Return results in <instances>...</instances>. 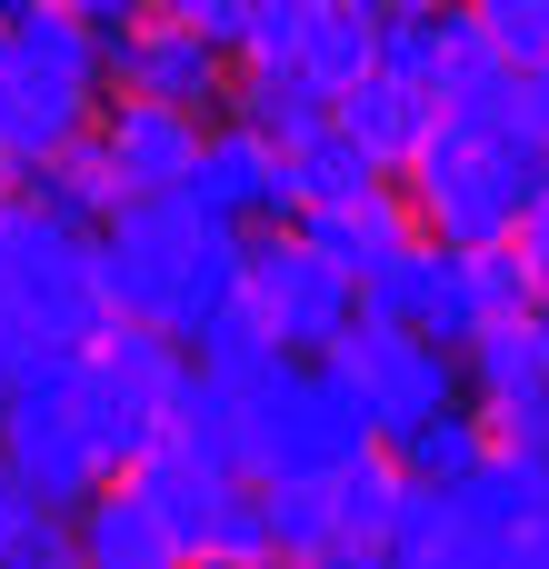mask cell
Returning <instances> with one entry per match:
<instances>
[{
    "mask_svg": "<svg viewBox=\"0 0 549 569\" xmlns=\"http://www.w3.org/2000/svg\"><path fill=\"white\" fill-rule=\"evenodd\" d=\"M20 350H30V340H20V330L0 320V390H10V370H20Z\"/></svg>",
    "mask_w": 549,
    "mask_h": 569,
    "instance_id": "obj_36",
    "label": "cell"
},
{
    "mask_svg": "<svg viewBox=\"0 0 549 569\" xmlns=\"http://www.w3.org/2000/svg\"><path fill=\"white\" fill-rule=\"evenodd\" d=\"M320 360H330V370H350V380L370 390L380 430H400V420H430V410H460V400H470L460 350H450V340H420V330H390V320H350V330H330V350H320Z\"/></svg>",
    "mask_w": 549,
    "mask_h": 569,
    "instance_id": "obj_7",
    "label": "cell"
},
{
    "mask_svg": "<svg viewBox=\"0 0 549 569\" xmlns=\"http://www.w3.org/2000/svg\"><path fill=\"white\" fill-rule=\"evenodd\" d=\"M540 170H549V150L530 130H470V120L430 110V130L400 160V190H410V210H420L430 240L480 250V240L520 230V200L540 190Z\"/></svg>",
    "mask_w": 549,
    "mask_h": 569,
    "instance_id": "obj_3",
    "label": "cell"
},
{
    "mask_svg": "<svg viewBox=\"0 0 549 569\" xmlns=\"http://www.w3.org/2000/svg\"><path fill=\"white\" fill-rule=\"evenodd\" d=\"M70 550L90 569H170L180 550H170V530L150 520V500L130 490V480H100L80 510H70Z\"/></svg>",
    "mask_w": 549,
    "mask_h": 569,
    "instance_id": "obj_16",
    "label": "cell"
},
{
    "mask_svg": "<svg viewBox=\"0 0 549 569\" xmlns=\"http://www.w3.org/2000/svg\"><path fill=\"white\" fill-rule=\"evenodd\" d=\"M90 350H100L110 390L130 400V420L160 440V430L180 420V390H190V340H180V330H160V320H110Z\"/></svg>",
    "mask_w": 549,
    "mask_h": 569,
    "instance_id": "obj_13",
    "label": "cell"
},
{
    "mask_svg": "<svg viewBox=\"0 0 549 569\" xmlns=\"http://www.w3.org/2000/svg\"><path fill=\"white\" fill-rule=\"evenodd\" d=\"M540 340H549V300H540Z\"/></svg>",
    "mask_w": 549,
    "mask_h": 569,
    "instance_id": "obj_40",
    "label": "cell"
},
{
    "mask_svg": "<svg viewBox=\"0 0 549 569\" xmlns=\"http://www.w3.org/2000/svg\"><path fill=\"white\" fill-rule=\"evenodd\" d=\"M240 290H250V310L270 320L280 350H330V330L360 320V280L330 270L290 220H260V230H250V250H240Z\"/></svg>",
    "mask_w": 549,
    "mask_h": 569,
    "instance_id": "obj_6",
    "label": "cell"
},
{
    "mask_svg": "<svg viewBox=\"0 0 549 569\" xmlns=\"http://www.w3.org/2000/svg\"><path fill=\"white\" fill-rule=\"evenodd\" d=\"M10 10H30V0H0V20H10Z\"/></svg>",
    "mask_w": 549,
    "mask_h": 569,
    "instance_id": "obj_39",
    "label": "cell"
},
{
    "mask_svg": "<svg viewBox=\"0 0 549 569\" xmlns=\"http://www.w3.org/2000/svg\"><path fill=\"white\" fill-rule=\"evenodd\" d=\"M240 250H250V230L190 210L180 190H120V210L90 230V270L110 290V320H160L180 340H200L240 300Z\"/></svg>",
    "mask_w": 549,
    "mask_h": 569,
    "instance_id": "obj_1",
    "label": "cell"
},
{
    "mask_svg": "<svg viewBox=\"0 0 549 569\" xmlns=\"http://www.w3.org/2000/svg\"><path fill=\"white\" fill-rule=\"evenodd\" d=\"M380 180H390V160H380L340 110L290 140V190H300V210H310V200H360V190H380Z\"/></svg>",
    "mask_w": 549,
    "mask_h": 569,
    "instance_id": "obj_21",
    "label": "cell"
},
{
    "mask_svg": "<svg viewBox=\"0 0 549 569\" xmlns=\"http://www.w3.org/2000/svg\"><path fill=\"white\" fill-rule=\"evenodd\" d=\"M450 500H460V510H470L490 540H510L530 510H549V450H530V440H490Z\"/></svg>",
    "mask_w": 549,
    "mask_h": 569,
    "instance_id": "obj_19",
    "label": "cell"
},
{
    "mask_svg": "<svg viewBox=\"0 0 549 569\" xmlns=\"http://www.w3.org/2000/svg\"><path fill=\"white\" fill-rule=\"evenodd\" d=\"M140 500H150V520L170 530V550L180 560H270V530H260V480L250 470H230L210 440H190L180 420L120 470Z\"/></svg>",
    "mask_w": 549,
    "mask_h": 569,
    "instance_id": "obj_4",
    "label": "cell"
},
{
    "mask_svg": "<svg viewBox=\"0 0 549 569\" xmlns=\"http://www.w3.org/2000/svg\"><path fill=\"white\" fill-rule=\"evenodd\" d=\"M380 450H390L410 480H440V490H460V480H470V460L490 450V420H480V410H430V420H400V430H380Z\"/></svg>",
    "mask_w": 549,
    "mask_h": 569,
    "instance_id": "obj_22",
    "label": "cell"
},
{
    "mask_svg": "<svg viewBox=\"0 0 549 569\" xmlns=\"http://www.w3.org/2000/svg\"><path fill=\"white\" fill-rule=\"evenodd\" d=\"M100 60H110V90H140V100H180V110H210L230 90V50H210L190 20L170 10H140L130 30H100Z\"/></svg>",
    "mask_w": 549,
    "mask_h": 569,
    "instance_id": "obj_10",
    "label": "cell"
},
{
    "mask_svg": "<svg viewBox=\"0 0 549 569\" xmlns=\"http://www.w3.org/2000/svg\"><path fill=\"white\" fill-rule=\"evenodd\" d=\"M150 10H170V20H190L210 50H230L240 60V40H250V0H150Z\"/></svg>",
    "mask_w": 549,
    "mask_h": 569,
    "instance_id": "obj_31",
    "label": "cell"
},
{
    "mask_svg": "<svg viewBox=\"0 0 549 569\" xmlns=\"http://www.w3.org/2000/svg\"><path fill=\"white\" fill-rule=\"evenodd\" d=\"M0 320L50 350H90L110 330V290L90 270V230L30 210L20 190L0 200Z\"/></svg>",
    "mask_w": 549,
    "mask_h": 569,
    "instance_id": "obj_5",
    "label": "cell"
},
{
    "mask_svg": "<svg viewBox=\"0 0 549 569\" xmlns=\"http://www.w3.org/2000/svg\"><path fill=\"white\" fill-rule=\"evenodd\" d=\"M440 60H450V0L440 10H380V70L390 80L440 90Z\"/></svg>",
    "mask_w": 549,
    "mask_h": 569,
    "instance_id": "obj_27",
    "label": "cell"
},
{
    "mask_svg": "<svg viewBox=\"0 0 549 569\" xmlns=\"http://www.w3.org/2000/svg\"><path fill=\"white\" fill-rule=\"evenodd\" d=\"M540 10H549V0H540Z\"/></svg>",
    "mask_w": 549,
    "mask_h": 569,
    "instance_id": "obj_42",
    "label": "cell"
},
{
    "mask_svg": "<svg viewBox=\"0 0 549 569\" xmlns=\"http://www.w3.org/2000/svg\"><path fill=\"white\" fill-rule=\"evenodd\" d=\"M380 550L410 569H450V560H510V540H490L440 480H400V500H390V530H380Z\"/></svg>",
    "mask_w": 549,
    "mask_h": 569,
    "instance_id": "obj_15",
    "label": "cell"
},
{
    "mask_svg": "<svg viewBox=\"0 0 549 569\" xmlns=\"http://www.w3.org/2000/svg\"><path fill=\"white\" fill-rule=\"evenodd\" d=\"M510 240H520V260H530V290L549 300V190L520 200V230H510Z\"/></svg>",
    "mask_w": 549,
    "mask_h": 569,
    "instance_id": "obj_32",
    "label": "cell"
},
{
    "mask_svg": "<svg viewBox=\"0 0 549 569\" xmlns=\"http://www.w3.org/2000/svg\"><path fill=\"white\" fill-rule=\"evenodd\" d=\"M0 200H10V160H0Z\"/></svg>",
    "mask_w": 549,
    "mask_h": 569,
    "instance_id": "obj_38",
    "label": "cell"
},
{
    "mask_svg": "<svg viewBox=\"0 0 549 569\" xmlns=\"http://www.w3.org/2000/svg\"><path fill=\"white\" fill-rule=\"evenodd\" d=\"M510 560H520V569H549V510H530V520L510 530Z\"/></svg>",
    "mask_w": 549,
    "mask_h": 569,
    "instance_id": "obj_34",
    "label": "cell"
},
{
    "mask_svg": "<svg viewBox=\"0 0 549 569\" xmlns=\"http://www.w3.org/2000/svg\"><path fill=\"white\" fill-rule=\"evenodd\" d=\"M260 530H270V560H350L330 470H280V480H260Z\"/></svg>",
    "mask_w": 549,
    "mask_h": 569,
    "instance_id": "obj_17",
    "label": "cell"
},
{
    "mask_svg": "<svg viewBox=\"0 0 549 569\" xmlns=\"http://www.w3.org/2000/svg\"><path fill=\"white\" fill-rule=\"evenodd\" d=\"M230 100H240V120H250V130H270V140L290 150L300 130H320V120H330V100H340V90H330L310 60H240Z\"/></svg>",
    "mask_w": 549,
    "mask_h": 569,
    "instance_id": "obj_20",
    "label": "cell"
},
{
    "mask_svg": "<svg viewBox=\"0 0 549 569\" xmlns=\"http://www.w3.org/2000/svg\"><path fill=\"white\" fill-rule=\"evenodd\" d=\"M380 10H440V0H380Z\"/></svg>",
    "mask_w": 549,
    "mask_h": 569,
    "instance_id": "obj_37",
    "label": "cell"
},
{
    "mask_svg": "<svg viewBox=\"0 0 549 569\" xmlns=\"http://www.w3.org/2000/svg\"><path fill=\"white\" fill-rule=\"evenodd\" d=\"M100 140H110L120 190H180V180H190V160H200V110L120 90V100L100 110Z\"/></svg>",
    "mask_w": 549,
    "mask_h": 569,
    "instance_id": "obj_12",
    "label": "cell"
},
{
    "mask_svg": "<svg viewBox=\"0 0 549 569\" xmlns=\"http://www.w3.org/2000/svg\"><path fill=\"white\" fill-rule=\"evenodd\" d=\"M320 10H330V0H250V40H240V60H300V40L320 30Z\"/></svg>",
    "mask_w": 549,
    "mask_h": 569,
    "instance_id": "obj_29",
    "label": "cell"
},
{
    "mask_svg": "<svg viewBox=\"0 0 549 569\" xmlns=\"http://www.w3.org/2000/svg\"><path fill=\"white\" fill-rule=\"evenodd\" d=\"M360 320H390V330H420V340H470L480 330V290H470V250L450 240H410L400 260H380L360 280Z\"/></svg>",
    "mask_w": 549,
    "mask_h": 569,
    "instance_id": "obj_9",
    "label": "cell"
},
{
    "mask_svg": "<svg viewBox=\"0 0 549 569\" xmlns=\"http://www.w3.org/2000/svg\"><path fill=\"white\" fill-rule=\"evenodd\" d=\"M10 190H20L30 210L70 220V230H100V220L120 210V170H110V140H100V120H90L80 140H60L50 160H20V170H10Z\"/></svg>",
    "mask_w": 549,
    "mask_h": 569,
    "instance_id": "obj_14",
    "label": "cell"
},
{
    "mask_svg": "<svg viewBox=\"0 0 549 569\" xmlns=\"http://www.w3.org/2000/svg\"><path fill=\"white\" fill-rule=\"evenodd\" d=\"M60 560H80L70 550V510H50L40 490H20L0 470V569H60Z\"/></svg>",
    "mask_w": 549,
    "mask_h": 569,
    "instance_id": "obj_25",
    "label": "cell"
},
{
    "mask_svg": "<svg viewBox=\"0 0 549 569\" xmlns=\"http://www.w3.org/2000/svg\"><path fill=\"white\" fill-rule=\"evenodd\" d=\"M520 130L549 150V50H540V60H520Z\"/></svg>",
    "mask_w": 549,
    "mask_h": 569,
    "instance_id": "obj_33",
    "label": "cell"
},
{
    "mask_svg": "<svg viewBox=\"0 0 549 569\" xmlns=\"http://www.w3.org/2000/svg\"><path fill=\"white\" fill-rule=\"evenodd\" d=\"M400 480H410V470H400V460H390L380 440H370L360 460H340V470H330V490H340V540H350V560H360V550H380V530H390V500H400Z\"/></svg>",
    "mask_w": 549,
    "mask_h": 569,
    "instance_id": "obj_24",
    "label": "cell"
},
{
    "mask_svg": "<svg viewBox=\"0 0 549 569\" xmlns=\"http://www.w3.org/2000/svg\"><path fill=\"white\" fill-rule=\"evenodd\" d=\"M470 20H480V40H490L500 60H540L549 50V10L540 0H470Z\"/></svg>",
    "mask_w": 549,
    "mask_h": 569,
    "instance_id": "obj_30",
    "label": "cell"
},
{
    "mask_svg": "<svg viewBox=\"0 0 549 569\" xmlns=\"http://www.w3.org/2000/svg\"><path fill=\"white\" fill-rule=\"evenodd\" d=\"M180 200L210 210V220H230V230L290 220V210H300V190H290V150H280L270 130H250V120H220V130H200V160H190Z\"/></svg>",
    "mask_w": 549,
    "mask_h": 569,
    "instance_id": "obj_8",
    "label": "cell"
},
{
    "mask_svg": "<svg viewBox=\"0 0 549 569\" xmlns=\"http://www.w3.org/2000/svg\"><path fill=\"white\" fill-rule=\"evenodd\" d=\"M540 190H549V170H540Z\"/></svg>",
    "mask_w": 549,
    "mask_h": 569,
    "instance_id": "obj_41",
    "label": "cell"
},
{
    "mask_svg": "<svg viewBox=\"0 0 549 569\" xmlns=\"http://www.w3.org/2000/svg\"><path fill=\"white\" fill-rule=\"evenodd\" d=\"M330 110H340V120H350V130H360L390 170H400V160H410V140L430 130V90H410V80H390V70H360Z\"/></svg>",
    "mask_w": 549,
    "mask_h": 569,
    "instance_id": "obj_23",
    "label": "cell"
},
{
    "mask_svg": "<svg viewBox=\"0 0 549 569\" xmlns=\"http://www.w3.org/2000/svg\"><path fill=\"white\" fill-rule=\"evenodd\" d=\"M290 230L330 260V270H350V280H370L380 260H400L410 240H430L420 230V210H410V190H360V200H310V210H290Z\"/></svg>",
    "mask_w": 549,
    "mask_h": 569,
    "instance_id": "obj_11",
    "label": "cell"
},
{
    "mask_svg": "<svg viewBox=\"0 0 549 569\" xmlns=\"http://www.w3.org/2000/svg\"><path fill=\"white\" fill-rule=\"evenodd\" d=\"M460 370H470V400H480V410H510V400L549 390L540 310H520V320H480V330L460 340Z\"/></svg>",
    "mask_w": 549,
    "mask_h": 569,
    "instance_id": "obj_18",
    "label": "cell"
},
{
    "mask_svg": "<svg viewBox=\"0 0 549 569\" xmlns=\"http://www.w3.org/2000/svg\"><path fill=\"white\" fill-rule=\"evenodd\" d=\"M70 10H80V20H90V30H130V20H140V10H150V0H70Z\"/></svg>",
    "mask_w": 549,
    "mask_h": 569,
    "instance_id": "obj_35",
    "label": "cell"
},
{
    "mask_svg": "<svg viewBox=\"0 0 549 569\" xmlns=\"http://www.w3.org/2000/svg\"><path fill=\"white\" fill-rule=\"evenodd\" d=\"M300 60H310L330 90H350L360 70H380V0H330L320 30L300 40Z\"/></svg>",
    "mask_w": 549,
    "mask_h": 569,
    "instance_id": "obj_26",
    "label": "cell"
},
{
    "mask_svg": "<svg viewBox=\"0 0 549 569\" xmlns=\"http://www.w3.org/2000/svg\"><path fill=\"white\" fill-rule=\"evenodd\" d=\"M100 90H110V60L70 0H30L0 20V160L10 170L80 140L100 120Z\"/></svg>",
    "mask_w": 549,
    "mask_h": 569,
    "instance_id": "obj_2",
    "label": "cell"
},
{
    "mask_svg": "<svg viewBox=\"0 0 549 569\" xmlns=\"http://www.w3.org/2000/svg\"><path fill=\"white\" fill-rule=\"evenodd\" d=\"M470 290H480V320H520V310H540L520 240H480V250H470Z\"/></svg>",
    "mask_w": 549,
    "mask_h": 569,
    "instance_id": "obj_28",
    "label": "cell"
}]
</instances>
